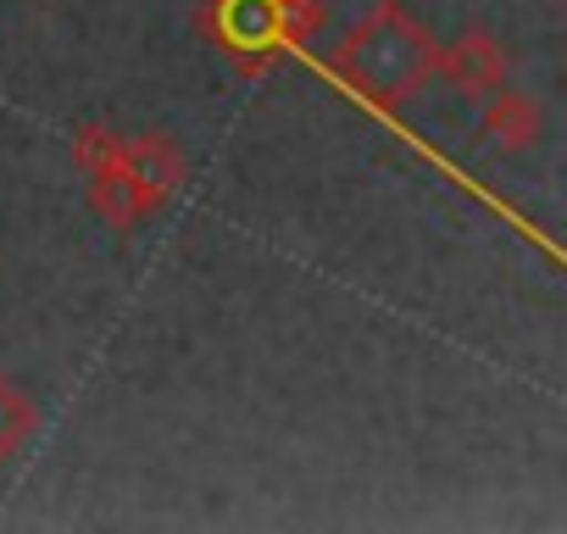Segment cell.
I'll list each match as a JSON object with an SVG mask.
<instances>
[{
	"instance_id": "cell-1",
	"label": "cell",
	"mask_w": 567,
	"mask_h": 534,
	"mask_svg": "<svg viewBox=\"0 0 567 534\" xmlns=\"http://www.w3.org/2000/svg\"><path fill=\"white\" fill-rule=\"evenodd\" d=\"M73 162L90 178V206L112 228H140L184 189V151L167 134H117L106 123H84L73 134Z\"/></svg>"
},
{
	"instance_id": "cell-2",
	"label": "cell",
	"mask_w": 567,
	"mask_h": 534,
	"mask_svg": "<svg viewBox=\"0 0 567 534\" xmlns=\"http://www.w3.org/2000/svg\"><path fill=\"white\" fill-rule=\"evenodd\" d=\"M329 73L373 106H401L440 73V40L401 7V0H379V7L368 18H357L351 34L334 45Z\"/></svg>"
},
{
	"instance_id": "cell-3",
	"label": "cell",
	"mask_w": 567,
	"mask_h": 534,
	"mask_svg": "<svg viewBox=\"0 0 567 534\" xmlns=\"http://www.w3.org/2000/svg\"><path fill=\"white\" fill-rule=\"evenodd\" d=\"M323 23L318 0H212L206 7V34L217 51L245 73H267L290 45H301Z\"/></svg>"
},
{
	"instance_id": "cell-4",
	"label": "cell",
	"mask_w": 567,
	"mask_h": 534,
	"mask_svg": "<svg viewBox=\"0 0 567 534\" xmlns=\"http://www.w3.org/2000/svg\"><path fill=\"white\" fill-rule=\"evenodd\" d=\"M434 79H445V84H456L462 95H478V101H489L501 84H506V51L489 40V34H462L456 45H440V73Z\"/></svg>"
},
{
	"instance_id": "cell-5",
	"label": "cell",
	"mask_w": 567,
	"mask_h": 534,
	"mask_svg": "<svg viewBox=\"0 0 567 534\" xmlns=\"http://www.w3.org/2000/svg\"><path fill=\"white\" fill-rule=\"evenodd\" d=\"M484 134L501 145V151H523V145H534L539 140V106L528 101V95H517V90H495L489 95V106H484Z\"/></svg>"
},
{
	"instance_id": "cell-6",
	"label": "cell",
	"mask_w": 567,
	"mask_h": 534,
	"mask_svg": "<svg viewBox=\"0 0 567 534\" xmlns=\"http://www.w3.org/2000/svg\"><path fill=\"white\" fill-rule=\"evenodd\" d=\"M40 429V407L0 373V462H12Z\"/></svg>"
}]
</instances>
